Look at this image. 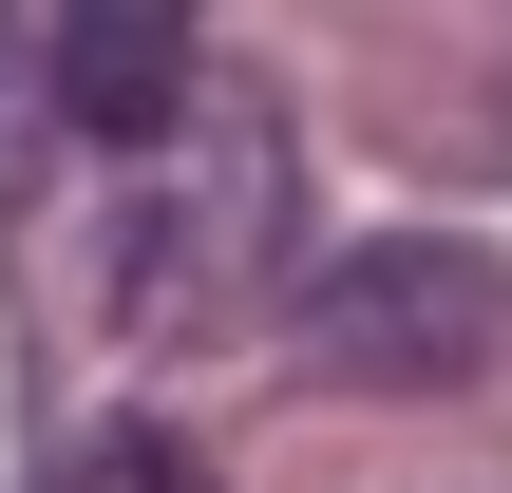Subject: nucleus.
Here are the masks:
<instances>
[{
  "instance_id": "7ed1b4c3",
  "label": "nucleus",
  "mask_w": 512,
  "mask_h": 493,
  "mask_svg": "<svg viewBox=\"0 0 512 493\" xmlns=\"http://www.w3.org/2000/svg\"><path fill=\"white\" fill-rule=\"evenodd\" d=\"M57 493H209V475H190V456H171L152 418H114L95 456H57Z\"/></svg>"
},
{
  "instance_id": "20e7f679",
  "label": "nucleus",
  "mask_w": 512,
  "mask_h": 493,
  "mask_svg": "<svg viewBox=\"0 0 512 493\" xmlns=\"http://www.w3.org/2000/svg\"><path fill=\"white\" fill-rule=\"evenodd\" d=\"M0 171H19V133H0Z\"/></svg>"
},
{
  "instance_id": "f03ea898",
  "label": "nucleus",
  "mask_w": 512,
  "mask_h": 493,
  "mask_svg": "<svg viewBox=\"0 0 512 493\" xmlns=\"http://www.w3.org/2000/svg\"><path fill=\"white\" fill-rule=\"evenodd\" d=\"M190 19L209 0H57V114L95 152H152L190 114Z\"/></svg>"
},
{
  "instance_id": "f257e3e1",
  "label": "nucleus",
  "mask_w": 512,
  "mask_h": 493,
  "mask_svg": "<svg viewBox=\"0 0 512 493\" xmlns=\"http://www.w3.org/2000/svg\"><path fill=\"white\" fill-rule=\"evenodd\" d=\"M494 342H512V266L494 247H437V228L342 247L323 304H304V361H323V380H380V399H437V380H475Z\"/></svg>"
}]
</instances>
